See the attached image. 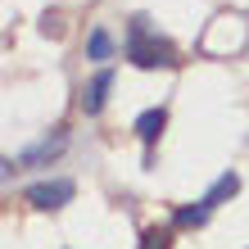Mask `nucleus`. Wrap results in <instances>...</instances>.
I'll return each instance as SVG.
<instances>
[{"label":"nucleus","mask_w":249,"mask_h":249,"mask_svg":"<svg viewBox=\"0 0 249 249\" xmlns=\"http://www.w3.org/2000/svg\"><path fill=\"white\" fill-rule=\"evenodd\" d=\"M127 59L141 64V68H159V64L168 68V64H177V54H172L168 41H159V36L145 32V18H136L131 23V41H127Z\"/></svg>","instance_id":"nucleus-1"},{"label":"nucleus","mask_w":249,"mask_h":249,"mask_svg":"<svg viewBox=\"0 0 249 249\" xmlns=\"http://www.w3.org/2000/svg\"><path fill=\"white\" fill-rule=\"evenodd\" d=\"M72 199V181H36L27 186V204H36V209H64V204Z\"/></svg>","instance_id":"nucleus-2"},{"label":"nucleus","mask_w":249,"mask_h":249,"mask_svg":"<svg viewBox=\"0 0 249 249\" xmlns=\"http://www.w3.org/2000/svg\"><path fill=\"white\" fill-rule=\"evenodd\" d=\"M109 86H113V72H109V68H100L95 77H91V86L82 91V109H86V113H100V109H105Z\"/></svg>","instance_id":"nucleus-3"},{"label":"nucleus","mask_w":249,"mask_h":249,"mask_svg":"<svg viewBox=\"0 0 249 249\" xmlns=\"http://www.w3.org/2000/svg\"><path fill=\"white\" fill-rule=\"evenodd\" d=\"M163 123H168V113L163 109H145L141 118H136V136L150 145V141H159V131H163Z\"/></svg>","instance_id":"nucleus-4"},{"label":"nucleus","mask_w":249,"mask_h":249,"mask_svg":"<svg viewBox=\"0 0 249 249\" xmlns=\"http://www.w3.org/2000/svg\"><path fill=\"white\" fill-rule=\"evenodd\" d=\"M236 186H240V181H236V172H227V177L217 181V186L209 190V195H204V204H209V209H213L217 199H227V195H236Z\"/></svg>","instance_id":"nucleus-5"},{"label":"nucleus","mask_w":249,"mask_h":249,"mask_svg":"<svg viewBox=\"0 0 249 249\" xmlns=\"http://www.w3.org/2000/svg\"><path fill=\"white\" fill-rule=\"evenodd\" d=\"M204 217H209V204H195V209H177V227H199L204 222Z\"/></svg>","instance_id":"nucleus-6"},{"label":"nucleus","mask_w":249,"mask_h":249,"mask_svg":"<svg viewBox=\"0 0 249 249\" xmlns=\"http://www.w3.org/2000/svg\"><path fill=\"white\" fill-rule=\"evenodd\" d=\"M86 50H91V59H109V32H105V27H95V32H91Z\"/></svg>","instance_id":"nucleus-7"},{"label":"nucleus","mask_w":249,"mask_h":249,"mask_svg":"<svg viewBox=\"0 0 249 249\" xmlns=\"http://www.w3.org/2000/svg\"><path fill=\"white\" fill-rule=\"evenodd\" d=\"M141 249H168V231H145V236H141Z\"/></svg>","instance_id":"nucleus-8"}]
</instances>
